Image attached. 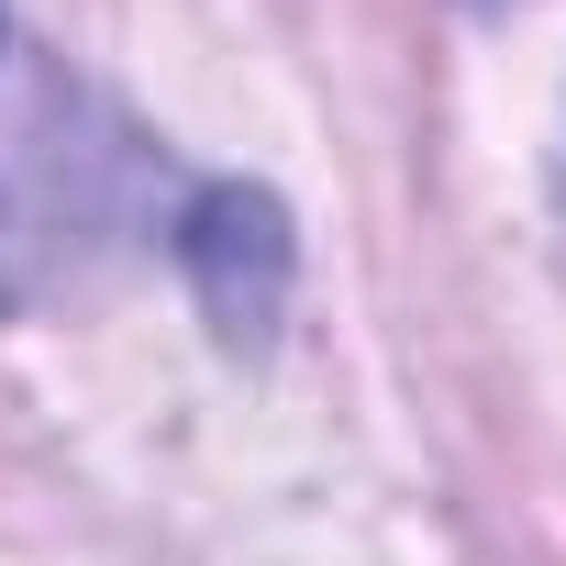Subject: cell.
I'll use <instances>...</instances> for the list:
<instances>
[{
	"mask_svg": "<svg viewBox=\"0 0 566 566\" xmlns=\"http://www.w3.org/2000/svg\"><path fill=\"white\" fill-rule=\"evenodd\" d=\"M178 266L211 312V334L233 356H255L290 312V277H301V233H290V200L255 189V178H211L189 211H178Z\"/></svg>",
	"mask_w": 566,
	"mask_h": 566,
	"instance_id": "cell-1",
	"label": "cell"
}]
</instances>
